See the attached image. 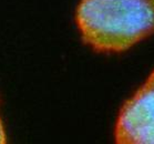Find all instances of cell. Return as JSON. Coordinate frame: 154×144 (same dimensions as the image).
Returning a JSON list of instances; mask_svg holds the SVG:
<instances>
[{"label": "cell", "instance_id": "obj_1", "mask_svg": "<svg viewBox=\"0 0 154 144\" xmlns=\"http://www.w3.org/2000/svg\"><path fill=\"white\" fill-rule=\"evenodd\" d=\"M74 21L95 52H125L154 35V0H80Z\"/></svg>", "mask_w": 154, "mask_h": 144}, {"label": "cell", "instance_id": "obj_2", "mask_svg": "<svg viewBox=\"0 0 154 144\" xmlns=\"http://www.w3.org/2000/svg\"><path fill=\"white\" fill-rule=\"evenodd\" d=\"M113 136L119 144H154V69L121 106Z\"/></svg>", "mask_w": 154, "mask_h": 144}, {"label": "cell", "instance_id": "obj_3", "mask_svg": "<svg viewBox=\"0 0 154 144\" xmlns=\"http://www.w3.org/2000/svg\"><path fill=\"white\" fill-rule=\"evenodd\" d=\"M7 143V134H6V130L4 127V122L0 118V144Z\"/></svg>", "mask_w": 154, "mask_h": 144}]
</instances>
